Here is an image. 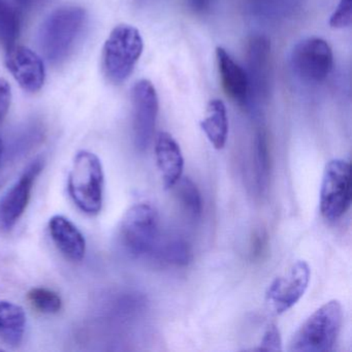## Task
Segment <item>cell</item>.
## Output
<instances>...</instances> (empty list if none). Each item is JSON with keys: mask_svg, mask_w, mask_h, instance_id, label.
Segmentation results:
<instances>
[{"mask_svg": "<svg viewBox=\"0 0 352 352\" xmlns=\"http://www.w3.org/2000/svg\"><path fill=\"white\" fill-rule=\"evenodd\" d=\"M87 21V13L79 6H65L53 12L38 32L40 48L51 65L67 60L75 48Z\"/></svg>", "mask_w": 352, "mask_h": 352, "instance_id": "cell-1", "label": "cell"}, {"mask_svg": "<svg viewBox=\"0 0 352 352\" xmlns=\"http://www.w3.org/2000/svg\"><path fill=\"white\" fill-rule=\"evenodd\" d=\"M104 175L96 154L82 150L76 154L69 175V192L78 208L88 215H98L104 203Z\"/></svg>", "mask_w": 352, "mask_h": 352, "instance_id": "cell-2", "label": "cell"}, {"mask_svg": "<svg viewBox=\"0 0 352 352\" xmlns=\"http://www.w3.org/2000/svg\"><path fill=\"white\" fill-rule=\"evenodd\" d=\"M343 322L341 302L331 300L317 309L296 331L290 351L327 352L333 349Z\"/></svg>", "mask_w": 352, "mask_h": 352, "instance_id": "cell-3", "label": "cell"}, {"mask_svg": "<svg viewBox=\"0 0 352 352\" xmlns=\"http://www.w3.org/2000/svg\"><path fill=\"white\" fill-rule=\"evenodd\" d=\"M144 50L141 32L135 26L120 24L111 32L102 49V71L111 83H124Z\"/></svg>", "mask_w": 352, "mask_h": 352, "instance_id": "cell-4", "label": "cell"}, {"mask_svg": "<svg viewBox=\"0 0 352 352\" xmlns=\"http://www.w3.org/2000/svg\"><path fill=\"white\" fill-rule=\"evenodd\" d=\"M119 241L131 256L140 258L154 254L160 243V216L153 206L138 204L123 216Z\"/></svg>", "mask_w": 352, "mask_h": 352, "instance_id": "cell-5", "label": "cell"}, {"mask_svg": "<svg viewBox=\"0 0 352 352\" xmlns=\"http://www.w3.org/2000/svg\"><path fill=\"white\" fill-rule=\"evenodd\" d=\"M351 177L349 162L344 160L329 162L323 173L320 188V212L329 221L345 215L351 204Z\"/></svg>", "mask_w": 352, "mask_h": 352, "instance_id": "cell-6", "label": "cell"}, {"mask_svg": "<svg viewBox=\"0 0 352 352\" xmlns=\"http://www.w3.org/2000/svg\"><path fill=\"white\" fill-rule=\"evenodd\" d=\"M290 63L294 73L302 81L321 83L333 69V50L323 38H306L294 47Z\"/></svg>", "mask_w": 352, "mask_h": 352, "instance_id": "cell-7", "label": "cell"}, {"mask_svg": "<svg viewBox=\"0 0 352 352\" xmlns=\"http://www.w3.org/2000/svg\"><path fill=\"white\" fill-rule=\"evenodd\" d=\"M311 271L308 263L298 261L276 278L265 292V302L272 312L282 314L292 309L308 289Z\"/></svg>", "mask_w": 352, "mask_h": 352, "instance_id": "cell-8", "label": "cell"}, {"mask_svg": "<svg viewBox=\"0 0 352 352\" xmlns=\"http://www.w3.org/2000/svg\"><path fill=\"white\" fill-rule=\"evenodd\" d=\"M44 166L43 158H36L0 199V232H11L23 216Z\"/></svg>", "mask_w": 352, "mask_h": 352, "instance_id": "cell-9", "label": "cell"}, {"mask_svg": "<svg viewBox=\"0 0 352 352\" xmlns=\"http://www.w3.org/2000/svg\"><path fill=\"white\" fill-rule=\"evenodd\" d=\"M131 104L135 145L139 151H145L153 139L160 109L157 92L152 82L143 79L133 85Z\"/></svg>", "mask_w": 352, "mask_h": 352, "instance_id": "cell-10", "label": "cell"}, {"mask_svg": "<svg viewBox=\"0 0 352 352\" xmlns=\"http://www.w3.org/2000/svg\"><path fill=\"white\" fill-rule=\"evenodd\" d=\"M6 65L20 87L26 92L40 91L46 81V69L40 55L24 46L7 51Z\"/></svg>", "mask_w": 352, "mask_h": 352, "instance_id": "cell-11", "label": "cell"}, {"mask_svg": "<svg viewBox=\"0 0 352 352\" xmlns=\"http://www.w3.org/2000/svg\"><path fill=\"white\" fill-rule=\"evenodd\" d=\"M249 94L254 91L259 98L269 96L271 86L272 50L271 42L267 36H255L250 38L247 47Z\"/></svg>", "mask_w": 352, "mask_h": 352, "instance_id": "cell-12", "label": "cell"}, {"mask_svg": "<svg viewBox=\"0 0 352 352\" xmlns=\"http://www.w3.org/2000/svg\"><path fill=\"white\" fill-rule=\"evenodd\" d=\"M155 157L164 188H173L182 178L184 158L180 145L170 133H158L155 139Z\"/></svg>", "mask_w": 352, "mask_h": 352, "instance_id": "cell-13", "label": "cell"}, {"mask_svg": "<svg viewBox=\"0 0 352 352\" xmlns=\"http://www.w3.org/2000/svg\"><path fill=\"white\" fill-rule=\"evenodd\" d=\"M216 60L224 94L238 104H244L249 98L247 73L222 47L216 48Z\"/></svg>", "mask_w": 352, "mask_h": 352, "instance_id": "cell-14", "label": "cell"}, {"mask_svg": "<svg viewBox=\"0 0 352 352\" xmlns=\"http://www.w3.org/2000/svg\"><path fill=\"white\" fill-rule=\"evenodd\" d=\"M49 230L55 246L69 261H81L85 257V238L71 220L63 215L53 216Z\"/></svg>", "mask_w": 352, "mask_h": 352, "instance_id": "cell-15", "label": "cell"}, {"mask_svg": "<svg viewBox=\"0 0 352 352\" xmlns=\"http://www.w3.org/2000/svg\"><path fill=\"white\" fill-rule=\"evenodd\" d=\"M26 327L24 309L15 302L0 300V339L11 347L23 341Z\"/></svg>", "mask_w": 352, "mask_h": 352, "instance_id": "cell-16", "label": "cell"}, {"mask_svg": "<svg viewBox=\"0 0 352 352\" xmlns=\"http://www.w3.org/2000/svg\"><path fill=\"white\" fill-rule=\"evenodd\" d=\"M201 129L215 149H223L228 137V117L222 100H210L206 117L201 121Z\"/></svg>", "mask_w": 352, "mask_h": 352, "instance_id": "cell-17", "label": "cell"}, {"mask_svg": "<svg viewBox=\"0 0 352 352\" xmlns=\"http://www.w3.org/2000/svg\"><path fill=\"white\" fill-rule=\"evenodd\" d=\"M20 34V20L17 12L6 1L0 0V45L10 50L16 46Z\"/></svg>", "mask_w": 352, "mask_h": 352, "instance_id": "cell-18", "label": "cell"}, {"mask_svg": "<svg viewBox=\"0 0 352 352\" xmlns=\"http://www.w3.org/2000/svg\"><path fill=\"white\" fill-rule=\"evenodd\" d=\"M174 187L183 210L189 217L197 219L203 211V201L197 185L189 178H181Z\"/></svg>", "mask_w": 352, "mask_h": 352, "instance_id": "cell-19", "label": "cell"}, {"mask_svg": "<svg viewBox=\"0 0 352 352\" xmlns=\"http://www.w3.org/2000/svg\"><path fill=\"white\" fill-rule=\"evenodd\" d=\"M44 138V129L38 123H32L15 133L9 145V156H19L40 143Z\"/></svg>", "mask_w": 352, "mask_h": 352, "instance_id": "cell-20", "label": "cell"}, {"mask_svg": "<svg viewBox=\"0 0 352 352\" xmlns=\"http://www.w3.org/2000/svg\"><path fill=\"white\" fill-rule=\"evenodd\" d=\"M32 308L43 314H56L61 310L63 300L54 290L46 287H34L28 294Z\"/></svg>", "mask_w": 352, "mask_h": 352, "instance_id": "cell-21", "label": "cell"}, {"mask_svg": "<svg viewBox=\"0 0 352 352\" xmlns=\"http://www.w3.org/2000/svg\"><path fill=\"white\" fill-rule=\"evenodd\" d=\"M254 160L257 187L263 192L267 190L270 180L269 148L267 137L263 133H259L255 140Z\"/></svg>", "mask_w": 352, "mask_h": 352, "instance_id": "cell-22", "label": "cell"}, {"mask_svg": "<svg viewBox=\"0 0 352 352\" xmlns=\"http://www.w3.org/2000/svg\"><path fill=\"white\" fill-rule=\"evenodd\" d=\"M155 253L164 257L168 263L177 265H187L190 258L188 246L180 239L168 241L164 246L158 245Z\"/></svg>", "mask_w": 352, "mask_h": 352, "instance_id": "cell-23", "label": "cell"}, {"mask_svg": "<svg viewBox=\"0 0 352 352\" xmlns=\"http://www.w3.org/2000/svg\"><path fill=\"white\" fill-rule=\"evenodd\" d=\"M352 22V0H340L333 15L329 18V26L333 30L349 28Z\"/></svg>", "mask_w": 352, "mask_h": 352, "instance_id": "cell-24", "label": "cell"}, {"mask_svg": "<svg viewBox=\"0 0 352 352\" xmlns=\"http://www.w3.org/2000/svg\"><path fill=\"white\" fill-rule=\"evenodd\" d=\"M281 335L279 329L275 324H270L267 331L263 333L259 347L256 350L258 351H277L282 349Z\"/></svg>", "mask_w": 352, "mask_h": 352, "instance_id": "cell-25", "label": "cell"}, {"mask_svg": "<svg viewBox=\"0 0 352 352\" xmlns=\"http://www.w3.org/2000/svg\"><path fill=\"white\" fill-rule=\"evenodd\" d=\"M12 102L11 85L7 80L0 78V125L7 117Z\"/></svg>", "mask_w": 352, "mask_h": 352, "instance_id": "cell-26", "label": "cell"}, {"mask_svg": "<svg viewBox=\"0 0 352 352\" xmlns=\"http://www.w3.org/2000/svg\"><path fill=\"white\" fill-rule=\"evenodd\" d=\"M189 7L197 14H204L209 11L213 0H187Z\"/></svg>", "mask_w": 352, "mask_h": 352, "instance_id": "cell-27", "label": "cell"}, {"mask_svg": "<svg viewBox=\"0 0 352 352\" xmlns=\"http://www.w3.org/2000/svg\"><path fill=\"white\" fill-rule=\"evenodd\" d=\"M16 1L19 3L20 7L32 10L48 3L49 0H16Z\"/></svg>", "mask_w": 352, "mask_h": 352, "instance_id": "cell-28", "label": "cell"}, {"mask_svg": "<svg viewBox=\"0 0 352 352\" xmlns=\"http://www.w3.org/2000/svg\"><path fill=\"white\" fill-rule=\"evenodd\" d=\"M3 153H5V145H3V140L0 139V160L3 157Z\"/></svg>", "mask_w": 352, "mask_h": 352, "instance_id": "cell-29", "label": "cell"}]
</instances>
